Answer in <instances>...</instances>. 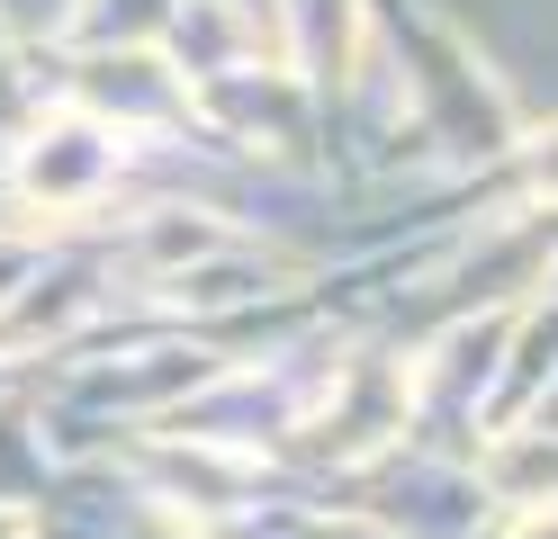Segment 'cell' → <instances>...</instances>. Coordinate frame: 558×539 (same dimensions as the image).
I'll list each match as a JSON object with an SVG mask.
<instances>
[{
	"instance_id": "cell-3",
	"label": "cell",
	"mask_w": 558,
	"mask_h": 539,
	"mask_svg": "<svg viewBox=\"0 0 558 539\" xmlns=\"http://www.w3.org/2000/svg\"><path fill=\"white\" fill-rule=\"evenodd\" d=\"M477 477L496 503H513V513H549L558 503V431L532 422V431H505V441L477 450Z\"/></svg>"
},
{
	"instance_id": "cell-7",
	"label": "cell",
	"mask_w": 558,
	"mask_h": 539,
	"mask_svg": "<svg viewBox=\"0 0 558 539\" xmlns=\"http://www.w3.org/2000/svg\"><path fill=\"white\" fill-rule=\"evenodd\" d=\"M325 539H378V530H361V522H342V530H325Z\"/></svg>"
},
{
	"instance_id": "cell-5",
	"label": "cell",
	"mask_w": 558,
	"mask_h": 539,
	"mask_svg": "<svg viewBox=\"0 0 558 539\" xmlns=\"http://www.w3.org/2000/svg\"><path fill=\"white\" fill-rule=\"evenodd\" d=\"M532 180L558 198V135H541V144H532Z\"/></svg>"
},
{
	"instance_id": "cell-4",
	"label": "cell",
	"mask_w": 558,
	"mask_h": 539,
	"mask_svg": "<svg viewBox=\"0 0 558 539\" xmlns=\"http://www.w3.org/2000/svg\"><path fill=\"white\" fill-rule=\"evenodd\" d=\"M27 279H37V243H0V306H10Z\"/></svg>"
},
{
	"instance_id": "cell-6",
	"label": "cell",
	"mask_w": 558,
	"mask_h": 539,
	"mask_svg": "<svg viewBox=\"0 0 558 539\" xmlns=\"http://www.w3.org/2000/svg\"><path fill=\"white\" fill-rule=\"evenodd\" d=\"M513 539H558V503H549V513H532V522H522Z\"/></svg>"
},
{
	"instance_id": "cell-1",
	"label": "cell",
	"mask_w": 558,
	"mask_h": 539,
	"mask_svg": "<svg viewBox=\"0 0 558 539\" xmlns=\"http://www.w3.org/2000/svg\"><path fill=\"white\" fill-rule=\"evenodd\" d=\"M388 431H405V378L388 369V359H361V369H342V395L325 405V441H316V450L361 458V450L388 441Z\"/></svg>"
},
{
	"instance_id": "cell-2",
	"label": "cell",
	"mask_w": 558,
	"mask_h": 539,
	"mask_svg": "<svg viewBox=\"0 0 558 539\" xmlns=\"http://www.w3.org/2000/svg\"><path fill=\"white\" fill-rule=\"evenodd\" d=\"M109 171H118V144H109V126H54V135H37V144H27V189H37L46 207H73V198H90Z\"/></svg>"
}]
</instances>
